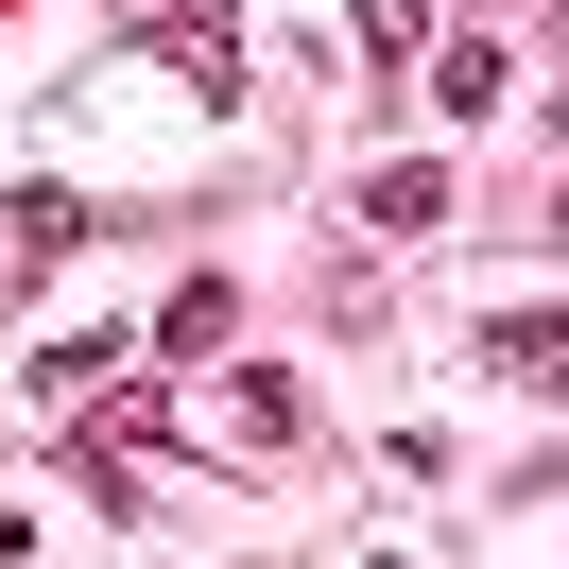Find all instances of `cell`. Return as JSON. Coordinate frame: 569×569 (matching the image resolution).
<instances>
[{"label":"cell","mask_w":569,"mask_h":569,"mask_svg":"<svg viewBox=\"0 0 569 569\" xmlns=\"http://www.w3.org/2000/svg\"><path fill=\"white\" fill-rule=\"evenodd\" d=\"M346 18H362V52H380V70H415V52H431V0H346Z\"/></svg>","instance_id":"9c48e42d"},{"label":"cell","mask_w":569,"mask_h":569,"mask_svg":"<svg viewBox=\"0 0 569 569\" xmlns=\"http://www.w3.org/2000/svg\"><path fill=\"white\" fill-rule=\"evenodd\" d=\"M483 362H500L518 397H552V380H569V328H552V311H500V328H483Z\"/></svg>","instance_id":"8992f818"},{"label":"cell","mask_w":569,"mask_h":569,"mask_svg":"<svg viewBox=\"0 0 569 569\" xmlns=\"http://www.w3.org/2000/svg\"><path fill=\"white\" fill-rule=\"evenodd\" d=\"M362 224H380V242H431V224H449V156H397V173H362Z\"/></svg>","instance_id":"5b68a950"},{"label":"cell","mask_w":569,"mask_h":569,"mask_svg":"<svg viewBox=\"0 0 569 569\" xmlns=\"http://www.w3.org/2000/svg\"><path fill=\"white\" fill-rule=\"evenodd\" d=\"M121 362H139V346H121V328H87V346H52V362H36V397H104Z\"/></svg>","instance_id":"ba28073f"},{"label":"cell","mask_w":569,"mask_h":569,"mask_svg":"<svg viewBox=\"0 0 569 569\" xmlns=\"http://www.w3.org/2000/svg\"><path fill=\"white\" fill-rule=\"evenodd\" d=\"M156 415H173V397H156ZM173 431H190V449H224V466H277V449H293V380H277V362H259V380H208Z\"/></svg>","instance_id":"6da1fadb"},{"label":"cell","mask_w":569,"mask_h":569,"mask_svg":"<svg viewBox=\"0 0 569 569\" xmlns=\"http://www.w3.org/2000/svg\"><path fill=\"white\" fill-rule=\"evenodd\" d=\"M431 104H449V121H500V104H518V52H500V36H431Z\"/></svg>","instance_id":"277c9868"},{"label":"cell","mask_w":569,"mask_h":569,"mask_svg":"<svg viewBox=\"0 0 569 569\" xmlns=\"http://www.w3.org/2000/svg\"><path fill=\"white\" fill-rule=\"evenodd\" d=\"M70 242H87V208H70V190H18V208H0V293H36Z\"/></svg>","instance_id":"3957f363"},{"label":"cell","mask_w":569,"mask_h":569,"mask_svg":"<svg viewBox=\"0 0 569 569\" xmlns=\"http://www.w3.org/2000/svg\"><path fill=\"white\" fill-rule=\"evenodd\" d=\"M224 328H242V311H224V277H190V293H173V311H156V362H208V346H224Z\"/></svg>","instance_id":"52a82bcc"},{"label":"cell","mask_w":569,"mask_h":569,"mask_svg":"<svg viewBox=\"0 0 569 569\" xmlns=\"http://www.w3.org/2000/svg\"><path fill=\"white\" fill-rule=\"evenodd\" d=\"M139 52H156V70H190V104H242V36H224V0H173Z\"/></svg>","instance_id":"7a4b0ae2"}]
</instances>
